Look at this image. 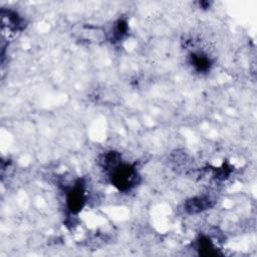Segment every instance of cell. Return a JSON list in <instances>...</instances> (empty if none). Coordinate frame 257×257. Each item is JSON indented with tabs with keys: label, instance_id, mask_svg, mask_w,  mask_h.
Instances as JSON below:
<instances>
[{
	"label": "cell",
	"instance_id": "cell-1",
	"mask_svg": "<svg viewBox=\"0 0 257 257\" xmlns=\"http://www.w3.org/2000/svg\"><path fill=\"white\" fill-rule=\"evenodd\" d=\"M112 182L119 190H128L137 182V172L130 166H117L112 174Z\"/></svg>",
	"mask_w": 257,
	"mask_h": 257
},
{
	"label": "cell",
	"instance_id": "cell-2",
	"mask_svg": "<svg viewBox=\"0 0 257 257\" xmlns=\"http://www.w3.org/2000/svg\"><path fill=\"white\" fill-rule=\"evenodd\" d=\"M84 202V192L80 185L75 186L69 191L67 197V204L71 212H77L82 208Z\"/></svg>",
	"mask_w": 257,
	"mask_h": 257
},
{
	"label": "cell",
	"instance_id": "cell-3",
	"mask_svg": "<svg viewBox=\"0 0 257 257\" xmlns=\"http://www.w3.org/2000/svg\"><path fill=\"white\" fill-rule=\"evenodd\" d=\"M211 201L210 199L208 198H194L192 200H190L186 207H187V210L191 213H197V212H200V211H203L205 209H207L208 207H210Z\"/></svg>",
	"mask_w": 257,
	"mask_h": 257
},
{
	"label": "cell",
	"instance_id": "cell-4",
	"mask_svg": "<svg viewBox=\"0 0 257 257\" xmlns=\"http://www.w3.org/2000/svg\"><path fill=\"white\" fill-rule=\"evenodd\" d=\"M193 59V65L200 71H204L207 70L209 68L210 65V60L204 56V55H193L192 56Z\"/></svg>",
	"mask_w": 257,
	"mask_h": 257
}]
</instances>
